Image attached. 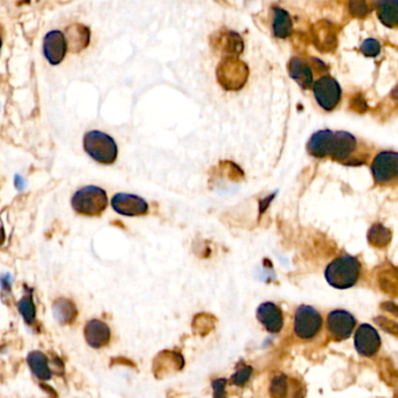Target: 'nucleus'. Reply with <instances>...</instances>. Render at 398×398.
<instances>
[{"mask_svg": "<svg viewBox=\"0 0 398 398\" xmlns=\"http://www.w3.org/2000/svg\"><path fill=\"white\" fill-rule=\"evenodd\" d=\"M308 149L310 154L316 158L346 162L358 149V140L353 134L345 131L321 130L312 136Z\"/></svg>", "mask_w": 398, "mask_h": 398, "instance_id": "nucleus-1", "label": "nucleus"}, {"mask_svg": "<svg viewBox=\"0 0 398 398\" xmlns=\"http://www.w3.org/2000/svg\"><path fill=\"white\" fill-rule=\"evenodd\" d=\"M361 275V264L353 256L338 257L328 265L325 276L329 285L336 288L354 286Z\"/></svg>", "mask_w": 398, "mask_h": 398, "instance_id": "nucleus-2", "label": "nucleus"}, {"mask_svg": "<svg viewBox=\"0 0 398 398\" xmlns=\"http://www.w3.org/2000/svg\"><path fill=\"white\" fill-rule=\"evenodd\" d=\"M71 206L76 213L82 216H101L107 209V193L97 186L83 187L74 194Z\"/></svg>", "mask_w": 398, "mask_h": 398, "instance_id": "nucleus-3", "label": "nucleus"}, {"mask_svg": "<svg viewBox=\"0 0 398 398\" xmlns=\"http://www.w3.org/2000/svg\"><path fill=\"white\" fill-rule=\"evenodd\" d=\"M83 146L91 158L104 165L116 162L119 147L114 138L101 131H89L83 138Z\"/></svg>", "mask_w": 398, "mask_h": 398, "instance_id": "nucleus-4", "label": "nucleus"}, {"mask_svg": "<svg viewBox=\"0 0 398 398\" xmlns=\"http://www.w3.org/2000/svg\"><path fill=\"white\" fill-rule=\"evenodd\" d=\"M248 75L247 64L236 56H225L217 66V82L225 90H240L247 82Z\"/></svg>", "mask_w": 398, "mask_h": 398, "instance_id": "nucleus-5", "label": "nucleus"}, {"mask_svg": "<svg viewBox=\"0 0 398 398\" xmlns=\"http://www.w3.org/2000/svg\"><path fill=\"white\" fill-rule=\"evenodd\" d=\"M371 172L380 185H391L398 182V153L384 151L375 157Z\"/></svg>", "mask_w": 398, "mask_h": 398, "instance_id": "nucleus-6", "label": "nucleus"}, {"mask_svg": "<svg viewBox=\"0 0 398 398\" xmlns=\"http://www.w3.org/2000/svg\"><path fill=\"white\" fill-rule=\"evenodd\" d=\"M323 327V316L316 308L301 305L298 308L295 316V332L300 339L308 340L314 338Z\"/></svg>", "mask_w": 398, "mask_h": 398, "instance_id": "nucleus-7", "label": "nucleus"}, {"mask_svg": "<svg viewBox=\"0 0 398 398\" xmlns=\"http://www.w3.org/2000/svg\"><path fill=\"white\" fill-rule=\"evenodd\" d=\"M313 94L323 110H334L341 99V88L331 76H323L313 84Z\"/></svg>", "mask_w": 398, "mask_h": 398, "instance_id": "nucleus-8", "label": "nucleus"}, {"mask_svg": "<svg viewBox=\"0 0 398 398\" xmlns=\"http://www.w3.org/2000/svg\"><path fill=\"white\" fill-rule=\"evenodd\" d=\"M111 205L117 213L124 216H142L149 212L147 202L134 194H116L111 200Z\"/></svg>", "mask_w": 398, "mask_h": 398, "instance_id": "nucleus-9", "label": "nucleus"}, {"mask_svg": "<svg viewBox=\"0 0 398 398\" xmlns=\"http://www.w3.org/2000/svg\"><path fill=\"white\" fill-rule=\"evenodd\" d=\"M210 46L217 53L234 56L242 53L245 44L236 32L228 29H219L210 36Z\"/></svg>", "mask_w": 398, "mask_h": 398, "instance_id": "nucleus-10", "label": "nucleus"}, {"mask_svg": "<svg viewBox=\"0 0 398 398\" xmlns=\"http://www.w3.org/2000/svg\"><path fill=\"white\" fill-rule=\"evenodd\" d=\"M327 326L333 339L338 341L348 339L355 327L354 316L343 310H335L328 314Z\"/></svg>", "mask_w": 398, "mask_h": 398, "instance_id": "nucleus-11", "label": "nucleus"}, {"mask_svg": "<svg viewBox=\"0 0 398 398\" xmlns=\"http://www.w3.org/2000/svg\"><path fill=\"white\" fill-rule=\"evenodd\" d=\"M381 346L379 333L371 325H361L355 334V347L363 356H373Z\"/></svg>", "mask_w": 398, "mask_h": 398, "instance_id": "nucleus-12", "label": "nucleus"}, {"mask_svg": "<svg viewBox=\"0 0 398 398\" xmlns=\"http://www.w3.org/2000/svg\"><path fill=\"white\" fill-rule=\"evenodd\" d=\"M67 51V41L64 33L51 31L46 34L44 39V54L49 64L53 66L61 64Z\"/></svg>", "mask_w": 398, "mask_h": 398, "instance_id": "nucleus-13", "label": "nucleus"}, {"mask_svg": "<svg viewBox=\"0 0 398 398\" xmlns=\"http://www.w3.org/2000/svg\"><path fill=\"white\" fill-rule=\"evenodd\" d=\"M84 338L90 347H105L111 338V331L107 323L102 320H90L84 327Z\"/></svg>", "mask_w": 398, "mask_h": 398, "instance_id": "nucleus-14", "label": "nucleus"}, {"mask_svg": "<svg viewBox=\"0 0 398 398\" xmlns=\"http://www.w3.org/2000/svg\"><path fill=\"white\" fill-rule=\"evenodd\" d=\"M257 319L270 333H279L284 325V318L279 308L273 303H263L257 310Z\"/></svg>", "mask_w": 398, "mask_h": 398, "instance_id": "nucleus-15", "label": "nucleus"}, {"mask_svg": "<svg viewBox=\"0 0 398 398\" xmlns=\"http://www.w3.org/2000/svg\"><path fill=\"white\" fill-rule=\"evenodd\" d=\"M68 51L79 53L90 44V29L86 25L71 24L66 28Z\"/></svg>", "mask_w": 398, "mask_h": 398, "instance_id": "nucleus-16", "label": "nucleus"}, {"mask_svg": "<svg viewBox=\"0 0 398 398\" xmlns=\"http://www.w3.org/2000/svg\"><path fill=\"white\" fill-rule=\"evenodd\" d=\"M290 75L300 87L308 88L313 84V73L310 64L300 58H293L290 64Z\"/></svg>", "mask_w": 398, "mask_h": 398, "instance_id": "nucleus-17", "label": "nucleus"}, {"mask_svg": "<svg viewBox=\"0 0 398 398\" xmlns=\"http://www.w3.org/2000/svg\"><path fill=\"white\" fill-rule=\"evenodd\" d=\"M27 363L33 374L36 375L38 379L41 381L51 380V371L48 366L47 358L44 353L39 351H31L27 356Z\"/></svg>", "mask_w": 398, "mask_h": 398, "instance_id": "nucleus-18", "label": "nucleus"}, {"mask_svg": "<svg viewBox=\"0 0 398 398\" xmlns=\"http://www.w3.org/2000/svg\"><path fill=\"white\" fill-rule=\"evenodd\" d=\"M377 16L386 27H398V0L380 1Z\"/></svg>", "mask_w": 398, "mask_h": 398, "instance_id": "nucleus-19", "label": "nucleus"}, {"mask_svg": "<svg viewBox=\"0 0 398 398\" xmlns=\"http://www.w3.org/2000/svg\"><path fill=\"white\" fill-rule=\"evenodd\" d=\"M273 34L279 39H285L290 36L292 31V20L285 10L277 8L273 10V21H272Z\"/></svg>", "mask_w": 398, "mask_h": 398, "instance_id": "nucleus-20", "label": "nucleus"}, {"mask_svg": "<svg viewBox=\"0 0 398 398\" xmlns=\"http://www.w3.org/2000/svg\"><path fill=\"white\" fill-rule=\"evenodd\" d=\"M54 318L60 323H71L76 318V308L74 303L68 299L56 300L53 306Z\"/></svg>", "mask_w": 398, "mask_h": 398, "instance_id": "nucleus-21", "label": "nucleus"}, {"mask_svg": "<svg viewBox=\"0 0 398 398\" xmlns=\"http://www.w3.org/2000/svg\"><path fill=\"white\" fill-rule=\"evenodd\" d=\"M391 240V234L388 229L384 228L382 225H375L371 227L368 234V240L371 242V245L375 247H386Z\"/></svg>", "mask_w": 398, "mask_h": 398, "instance_id": "nucleus-22", "label": "nucleus"}, {"mask_svg": "<svg viewBox=\"0 0 398 398\" xmlns=\"http://www.w3.org/2000/svg\"><path fill=\"white\" fill-rule=\"evenodd\" d=\"M18 310L26 323H32L36 319V305L33 303L32 296L23 297L18 303Z\"/></svg>", "mask_w": 398, "mask_h": 398, "instance_id": "nucleus-23", "label": "nucleus"}, {"mask_svg": "<svg viewBox=\"0 0 398 398\" xmlns=\"http://www.w3.org/2000/svg\"><path fill=\"white\" fill-rule=\"evenodd\" d=\"M288 382L285 376H277L272 380L270 394L272 398H285L288 396Z\"/></svg>", "mask_w": 398, "mask_h": 398, "instance_id": "nucleus-24", "label": "nucleus"}, {"mask_svg": "<svg viewBox=\"0 0 398 398\" xmlns=\"http://www.w3.org/2000/svg\"><path fill=\"white\" fill-rule=\"evenodd\" d=\"M219 169L221 170L222 174L230 180H236L237 177H242V171L234 162H221L219 164Z\"/></svg>", "mask_w": 398, "mask_h": 398, "instance_id": "nucleus-25", "label": "nucleus"}, {"mask_svg": "<svg viewBox=\"0 0 398 398\" xmlns=\"http://www.w3.org/2000/svg\"><path fill=\"white\" fill-rule=\"evenodd\" d=\"M360 49L368 58H375V56L379 55L381 46H380L379 41H376L375 39H366L363 41Z\"/></svg>", "mask_w": 398, "mask_h": 398, "instance_id": "nucleus-26", "label": "nucleus"}, {"mask_svg": "<svg viewBox=\"0 0 398 398\" xmlns=\"http://www.w3.org/2000/svg\"><path fill=\"white\" fill-rule=\"evenodd\" d=\"M251 373H253L251 366H242V368H240V369L236 371V374L233 375L232 381H233L234 384H236V386H243V384L248 382V380L250 379V376H251Z\"/></svg>", "mask_w": 398, "mask_h": 398, "instance_id": "nucleus-27", "label": "nucleus"}, {"mask_svg": "<svg viewBox=\"0 0 398 398\" xmlns=\"http://www.w3.org/2000/svg\"><path fill=\"white\" fill-rule=\"evenodd\" d=\"M381 286L386 292L398 293V275H394V277H391V275L384 277V279L381 282Z\"/></svg>", "mask_w": 398, "mask_h": 398, "instance_id": "nucleus-28", "label": "nucleus"}, {"mask_svg": "<svg viewBox=\"0 0 398 398\" xmlns=\"http://www.w3.org/2000/svg\"><path fill=\"white\" fill-rule=\"evenodd\" d=\"M225 380H216L213 382L214 398H225Z\"/></svg>", "mask_w": 398, "mask_h": 398, "instance_id": "nucleus-29", "label": "nucleus"}, {"mask_svg": "<svg viewBox=\"0 0 398 398\" xmlns=\"http://www.w3.org/2000/svg\"><path fill=\"white\" fill-rule=\"evenodd\" d=\"M386 325H382L383 328H386L388 331L390 333H395V334L398 335V325L393 323V321H389V320H386Z\"/></svg>", "mask_w": 398, "mask_h": 398, "instance_id": "nucleus-30", "label": "nucleus"}, {"mask_svg": "<svg viewBox=\"0 0 398 398\" xmlns=\"http://www.w3.org/2000/svg\"><path fill=\"white\" fill-rule=\"evenodd\" d=\"M391 99L398 105V86L395 87L394 90L391 91Z\"/></svg>", "mask_w": 398, "mask_h": 398, "instance_id": "nucleus-31", "label": "nucleus"}]
</instances>
